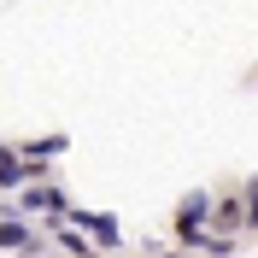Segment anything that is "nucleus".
Wrapping results in <instances>:
<instances>
[{
  "mask_svg": "<svg viewBox=\"0 0 258 258\" xmlns=\"http://www.w3.org/2000/svg\"><path fill=\"white\" fill-rule=\"evenodd\" d=\"M24 211H64V200L53 188H35V194H24Z\"/></svg>",
  "mask_w": 258,
  "mask_h": 258,
  "instance_id": "f03ea898",
  "label": "nucleus"
},
{
  "mask_svg": "<svg viewBox=\"0 0 258 258\" xmlns=\"http://www.w3.org/2000/svg\"><path fill=\"white\" fill-rule=\"evenodd\" d=\"M0 246H30V252H35V241H30L24 223H0Z\"/></svg>",
  "mask_w": 258,
  "mask_h": 258,
  "instance_id": "20e7f679",
  "label": "nucleus"
},
{
  "mask_svg": "<svg viewBox=\"0 0 258 258\" xmlns=\"http://www.w3.org/2000/svg\"><path fill=\"white\" fill-rule=\"evenodd\" d=\"M77 223H88V229L100 235V241H117V223H112V217H94V211H77Z\"/></svg>",
  "mask_w": 258,
  "mask_h": 258,
  "instance_id": "7ed1b4c3",
  "label": "nucleus"
},
{
  "mask_svg": "<svg viewBox=\"0 0 258 258\" xmlns=\"http://www.w3.org/2000/svg\"><path fill=\"white\" fill-rule=\"evenodd\" d=\"M153 258H164V252H153Z\"/></svg>",
  "mask_w": 258,
  "mask_h": 258,
  "instance_id": "39448f33",
  "label": "nucleus"
},
{
  "mask_svg": "<svg viewBox=\"0 0 258 258\" xmlns=\"http://www.w3.org/2000/svg\"><path fill=\"white\" fill-rule=\"evenodd\" d=\"M176 223H182V235H194V229L206 223V194H188V206H182V217H176Z\"/></svg>",
  "mask_w": 258,
  "mask_h": 258,
  "instance_id": "f257e3e1",
  "label": "nucleus"
}]
</instances>
